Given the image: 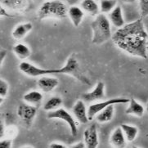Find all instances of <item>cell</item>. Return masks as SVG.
<instances>
[{
	"mask_svg": "<svg viewBox=\"0 0 148 148\" xmlns=\"http://www.w3.org/2000/svg\"><path fill=\"white\" fill-rule=\"evenodd\" d=\"M111 38L117 48L129 55L143 59L147 58L148 33L143 18L119 28Z\"/></svg>",
	"mask_w": 148,
	"mask_h": 148,
	"instance_id": "6da1fadb",
	"label": "cell"
},
{
	"mask_svg": "<svg viewBox=\"0 0 148 148\" xmlns=\"http://www.w3.org/2000/svg\"><path fill=\"white\" fill-rule=\"evenodd\" d=\"M92 31V43L96 45H101L112 38L110 21L104 13H99L91 23Z\"/></svg>",
	"mask_w": 148,
	"mask_h": 148,
	"instance_id": "7a4b0ae2",
	"label": "cell"
},
{
	"mask_svg": "<svg viewBox=\"0 0 148 148\" xmlns=\"http://www.w3.org/2000/svg\"><path fill=\"white\" fill-rule=\"evenodd\" d=\"M68 16V8L61 0H47L40 6L38 11L39 20L55 18L64 19Z\"/></svg>",
	"mask_w": 148,
	"mask_h": 148,
	"instance_id": "3957f363",
	"label": "cell"
},
{
	"mask_svg": "<svg viewBox=\"0 0 148 148\" xmlns=\"http://www.w3.org/2000/svg\"><path fill=\"white\" fill-rule=\"evenodd\" d=\"M59 74L71 75V76L75 78L78 81H79L84 84L91 85V81L89 80V79L82 72L81 68L79 66V62L75 58V54H72L67 58L64 66L59 69Z\"/></svg>",
	"mask_w": 148,
	"mask_h": 148,
	"instance_id": "277c9868",
	"label": "cell"
},
{
	"mask_svg": "<svg viewBox=\"0 0 148 148\" xmlns=\"http://www.w3.org/2000/svg\"><path fill=\"white\" fill-rule=\"evenodd\" d=\"M19 70L29 77H41L47 75L59 74V69H43L36 66L27 62H21L19 64Z\"/></svg>",
	"mask_w": 148,
	"mask_h": 148,
	"instance_id": "5b68a950",
	"label": "cell"
},
{
	"mask_svg": "<svg viewBox=\"0 0 148 148\" xmlns=\"http://www.w3.org/2000/svg\"><path fill=\"white\" fill-rule=\"evenodd\" d=\"M48 119H62L64 122H66L71 130V133L73 137H75L78 134V127H77L76 120L66 110L63 108H58L57 110L49 111L48 114Z\"/></svg>",
	"mask_w": 148,
	"mask_h": 148,
	"instance_id": "8992f818",
	"label": "cell"
},
{
	"mask_svg": "<svg viewBox=\"0 0 148 148\" xmlns=\"http://www.w3.org/2000/svg\"><path fill=\"white\" fill-rule=\"evenodd\" d=\"M129 102V99L124 97H115L110 98L108 100L100 102H94L93 104L89 106L88 109V115L89 120H92L97 115L101 110H102L109 105H115V104H127Z\"/></svg>",
	"mask_w": 148,
	"mask_h": 148,
	"instance_id": "52a82bcc",
	"label": "cell"
},
{
	"mask_svg": "<svg viewBox=\"0 0 148 148\" xmlns=\"http://www.w3.org/2000/svg\"><path fill=\"white\" fill-rule=\"evenodd\" d=\"M37 108L38 107L28 104L25 101L21 102L18 106L16 110L17 115L27 127H30L33 124L34 119L37 114Z\"/></svg>",
	"mask_w": 148,
	"mask_h": 148,
	"instance_id": "ba28073f",
	"label": "cell"
},
{
	"mask_svg": "<svg viewBox=\"0 0 148 148\" xmlns=\"http://www.w3.org/2000/svg\"><path fill=\"white\" fill-rule=\"evenodd\" d=\"M6 8L21 13L29 12L34 8L33 0H3Z\"/></svg>",
	"mask_w": 148,
	"mask_h": 148,
	"instance_id": "9c48e42d",
	"label": "cell"
},
{
	"mask_svg": "<svg viewBox=\"0 0 148 148\" xmlns=\"http://www.w3.org/2000/svg\"><path fill=\"white\" fill-rule=\"evenodd\" d=\"M105 96V84L102 81H98L92 90L83 94L82 99L88 102H94L104 99Z\"/></svg>",
	"mask_w": 148,
	"mask_h": 148,
	"instance_id": "30bf717a",
	"label": "cell"
},
{
	"mask_svg": "<svg viewBox=\"0 0 148 148\" xmlns=\"http://www.w3.org/2000/svg\"><path fill=\"white\" fill-rule=\"evenodd\" d=\"M84 143L88 148L97 147L99 141H98V134L97 129L95 124H91L84 132Z\"/></svg>",
	"mask_w": 148,
	"mask_h": 148,
	"instance_id": "8fae6325",
	"label": "cell"
},
{
	"mask_svg": "<svg viewBox=\"0 0 148 148\" xmlns=\"http://www.w3.org/2000/svg\"><path fill=\"white\" fill-rule=\"evenodd\" d=\"M72 112L75 115V119L83 124H88L89 120L88 115V110L86 106L84 104L83 100H78L75 103V105L72 108Z\"/></svg>",
	"mask_w": 148,
	"mask_h": 148,
	"instance_id": "7c38bea8",
	"label": "cell"
},
{
	"mask_svg": "<svg viewBox=\"0 0 148 148\" xmlns=\"http://www.w3.org/2000/svg\"><path fill=\"white\" fill-rule=\"evenodd\" d=\"M59 84V80L55 77H50L47 75L39 77L37 81V85L39 89L43 92H50L54 90Z\"/></svg>",
	"mask_w": 148,
	"mask_h": 148,
	"instance_id": "4fadbf2b",
	"label": "cell"
},
{
	"mask_svg": "<svg viewBox=\"0 0 148 148\" xmlns=\"http://www.w3.org/2000/svg\"><path fill=\"white\" fill-rule=\"evenodd\" d=\"M68 16L71 21L72 24L75 27H79L83 21L84 16V12L81 7H78L75 5H72L68 9Z\"/></svg>",
	"mask_w": 148,
	"mask_h": 148,
	"instance_id": "5bb4252c",
	"label": "cell"
},
{
	"mask_svg": "<svg viewBox=\"0 0 148 148\" xmlns=\"http://www.w3.org/2000/svg\"><path fill=\"white\" fill-rule=\"evenodd\" d=\"M32 29H33V25L29 21L20 23L15 26L14 29L12 32V36L16 40H21L24 38L27 35V34L32 30Z\"/></svg>",
	"mask_w": 148,
	"mask_h": 148,
	"instance_id": "9a60e30c",
	"label": "cell"
},
{
	"mask_svg": "<svg viewBox=\"0 0 148 148\" xmlns=\"http://www.w3.org/2000/svg\"><path fill=\"white\" fill-rule=\"evenodd\" d=\"M108 18L110 20V23L118 29L124 26L125 25L124 24V16H123L122 8L119 5H117L115 8L109 13Z\"/></svg>",
	"mask_w": 148,
	"mask_h": 148,
	"instance_id": "2e32d148",
	"label": "cell"
},
{
	"mask_svg": "<svg viewBox=\"0 0 148 148\" xmlns=\"http://www.w3.org/2000/svg\"><path fill=\"white\" fill-rule=\"evenodd\" d=\"M110 142L111 145L115 147H124L126 145V138L124 135L121 127H117L116 129L112 132L110 135Z\"/></svg>",
	"mask_w": 148,
	"mask_h": 148,
	"instance_id": "e0dca14e",
	"label": "cell"
},
{
	"mask_svg": "<svg viewBox=\"0 0 148 148\" xmlns=\"http://www.w3.org/2000/svg\"><path fill=\"white\" fill-rule=\"evenodd\" d=\"M145 110H146L145 107L141 103H139L138 101L135 100L134 98H131V99H129V106L125 110V113L127 115H134L137 117H142V116H143Z\"/></svg>",
	"mask_w": 148,
	"mask_h": 148,
	"instance_id": "ac0fdd59",
	"label": "cell"
},
{
	"mask_svg": "<svg viewBox=\"0 0 148 148\" xmlns=\"http://www.w3.org/2000/svg\"><path fill=\"white\" fill-rule=\"evenodd\" d=\"M81 8L87 14L92 16H97L100 12V6L95 0H82Z\"/></svg>",
	"mask_w": 148,
	"mask_h": 148,
	"instance_id": "d6986e66",
	"label": "cell"
},
{
	"mask_svg": "<svg viewBox=\"0 0 148 148\" xmlns=\"http://www.w3.org/2000/svg\"><path fill=\"white\" fill-rule=\"evenodd\" d=\"M43 99V94L38 91H30L23 96V100L26 103L38 107L41 105Z\"/></svg>",
	"mask_w": 148,
	"mask_h": 148,
	"instance_id": "ffe728a7",
	"label": "cell"
},
{
	"mask_svg": "<svg viewBox=\"0 0 148 148\" xmlns=\"http://www.w3.org/2000/svg\"><path fill=\"white\" fill-rule=\"evenodd\" d=\"M114 114H115L114 105H109L102 110H101L100 112L96 115V119L101 124H104V123L110 122V120L113 119Z\"/></svg>",
	"mask_w": 148,
	"mask_h": 148,
	"instance_id": "44dd1931",
	"label": "cell"
},
{
	"mask_svg": "<svg viewBox=\"0 0 148 148\" xmlns=\"http://www.w3.org/2000/svg\"><path fill=\"white\" fill-rule=\"evenodd\" d=\"M12 50H13L15 55L21 61L26 60L31 55V51H30L29 48L24 43H16V45L13 46Z\"/></svg>",
	"mask_w": 148,
	"mask_h": 148,
	"instance_id": "7402d4cb",
	"label": "cell"
},
{
	"mask_svg": "<svg viewBox=\"0 0 148 148\" xmlns=\"http://www.w3.org/2000/svg\"><path fill=\"white\" fill-rule=\"evenodd\" d=\"M120 127L125 135L127 142H133L136 139L138 134V129L136 126L123 124L120 125Z\"/></svg>",
	"mask_w": 148,
	"mask_h": 148,
	"instance_id": "603a6c76",
	"label": "cell"
},
{
	"mask_svg": "<svg viewBox=\"0 0 148 148\" xmlns=\"http://www.w3.org/2000/svg\"><path fill=\"white\" fill-rule=\"evenodd\" d=\"M63 101L60 97H53L49 98L43 105V110L46 111H52L60 108V106L62 105Z\"/></svg>",
	"mask_w": 148,
	"mask_h": 148,
	"instance_id": "cb8c5ba5",
	"label": "cell"
},
{
	"mask_svg": "<svg viewBox=\"0 0 148 148\" xmlns=\"http://www.w3.org/2000/svg\"><path fill=\"white\" fill-rule=\"evenodd\" d=\"M99 6L101 13H110L117 6V0H100Z\"/></svg>",
	"mask_w": 148,
	"mask_h": 148,
	"instance_id": "d4e9b609",
	"label": "cell"
},
{
	"mask_svg": "<svg viewBox=\"0 0 148 148\" xmlns=\"http://www.w3.org/2000/svg\"><path fill=\"white\" fill-rule=\"evenodd\" d=\"M9 91V84L4 79H0V97L1 99H3L8 95V92Z\"/></svg>",
	"mask_w": 148,
	"mask_h": 148,
	"instance_id": "484cf974",
	"label": "cell"
},
{
	"mask_svg": "<svg viewBox=\"0 0 148 148\" xmlns=\"http://www.w3.org/2000/svg\"><path fill=\"white\" fill-rule=\"evenodd\" d=\"M142 18L148 16V0H139Z\"/></svg>",
	"mask_w": 148,
	"mask_h": 148,
	"instance_id": "4316f807",
	"label": "cell"
},
{
	"mask_svg": "<svg viewBox=\"0 0 148 148\" xmlns=\"http://www.w3.org/2000/svg\"><path fill=\"white\" fill-rule=\"evenodd\" d=\"M12 145V141L10 138H3L0 141V147L11 148Z\"/></svg>",
	"mask_w": 148,
	"mask_h": 148,
	"instance_id": "83f0119b",
	"label": "cell"
},
{
	"mask_svg": "<svg viewBox=\"0 0 148 148\" xmlns=\"http://www.w3.org/2000/svg\"><path fill=\"white\" fill-rule=\"evenodd\" d=\"M49 148H66L67 147H66L65 145H63L62 143H53L49 145Z\"/></svg>",
	"mask_w": 148,
	"mask_h": 148,
	"instance_id": "f1b7e54d",
	"label": "cell"
},
{
	"mask_svg": "<svg viewBox=\"0 0 148 148\" xmlns=\"http://www.w3.org/2000/svg\"><path fill=\"white\" fill-rule=\"evenodd\" d=\"M86 147V145L85 143H81V142H79V143H78L74 144V145H71L70 147L72 148H84Z\"/></svg>",
	"mask_w": 148,
	"mask_h": 148,
	"instance_id": "f546056e",
	"label": "cell"
},
{
	"mask_svg": "<svg viewBox=\"0 0 148 148\" xmlns=\"http://www.w3.org/2000/svg\"><path fill=\"white\" fill-rule=\"evenodd\" d=\"M6 55H7V51L4 50V49H2L1 52H0V61H1V63H3V62L4 61Z\"/></svg>",
	"mask_w": 148,
	"mask_h": 148,
	"instance_id": "4dcf8cb0",
	"label": "cell"
},
{
	"mask_svg": "<svg viewBox=\"0 0 148 148\" xmlns=\"http://www.w3.org/2000/svg\"><path fill=\"white\" fill-rule=\"evenodd\" d=\"M3 135H4V126H3V124L1 122V124H0V137H1V138L3 137Z\"/></svg>",
	"mask_w": 148,
	"mask_h": 148,
	"instance_id": "1f68e13d",
	"label": "cell"
},
{
	"mask_svg": "<svg viewBox=\"0 0 148 148\" xmlns=\"http://www.w3.org/2000/svg\"><path fill=\"white\" fill-rule=\"evenodd\" d=\"M79 0H66V2L69 3V4L72 6V5H75L78 2Z\"/></svg>",
	"mask_w": 148,
	"mask_h": 148,
	"instance_id": "d6a6232c",
	"label": "cell"
},
{
	"mask_svg": "<svg viewBox=\"0 0 148 148\" xmlns=\"http://www.w3.org/2000/svg\"><path fill=\"white\" fill-rule=\"evenodd\" d=\"M124 3H134L136 0H122Z\"/></svg>",
	"mask_w": 148,
	"mask_h": 148,
	"instance_id": "836d02e7",
	"label": "cell"
},
{
	"mask_svg": "<svg viewBox=\"0 0 148 148\" xmlns=\"http://www.w3.org/2000/svg\"><path fill=\"white\" fill-rule=\"evenodd\" d=\"M146 110H147V112L148 113V101L147 103V106H146Z\"/></svg>",
	"mask_w": 148,
	"mask_h": 148,
	"instance_id": "e575fe53",
	"label": "cell"
}]
</instances>
